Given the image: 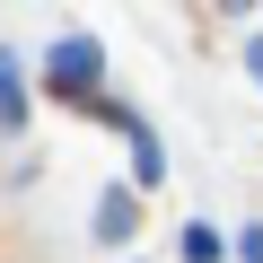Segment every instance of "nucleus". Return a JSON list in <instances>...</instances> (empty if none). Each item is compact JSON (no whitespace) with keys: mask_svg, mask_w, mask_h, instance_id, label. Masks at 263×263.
Returning a JSON list of instances; mask_svg holds the SVG:
<instances>
[{"mask_svg":"<svg viewBox=\"0 0 263 263\" xmlns=\"http://www.w3.org/2000/svg\"><path fill=\"white\" fill-rule=\"evenodd\" d=\"M44 88H53L62 105L97 97V88H105V44H97V35H62V44L44 53Z\"/></svg>","mask_w":263,"mask_h":263,"instance_id":"f257e3e1","label":"nucleus"},{"mask_svg":"<svg viewBox=\"0 0 263 263\" xmlns=\"http://www.w3.org/2000/svg\"><path fill=\"white\" fill-rule=\"evenodd\" d=\"M97 237L105 246H132V237H141V193H105L97 202Z\"/></svg>","mask_w":263,"mask_h":263,"instance_id":"f03ea898","label":"nucleus"},{"mask_svg":"<svg viewBox=\"0 0 263 263\" xmlns=\"http://www.w3.org/2000/svg\"><path fill=\"white\" fill-rule=\"evenodd\" d=\"M123 141H132V176H141V193H149V184L167 176V149H158V132H149V123H132Z\"/></svg>","mask_w":263,"mask_h":263,"instance_id":"7ed1b4c3","label":"nucleus"},{"mask_svg":"<svg viewBox=\"0 0 263 263\" xmlns=\"http://www.w3.org/2000/svg\"><path fill=\"white\" fill-rule=\"evenodd\" d=\"M27 123V88H18V62L0 53V132H18Z\"/></svg>","mask_w":263,"mask_h":263,"instance_id":"20e7f679","label":"nucleus"},{"mask_svg":"<svg viewBox=\"0 0 263 263\" xmlns=\"http://www.w3.org/2000/svg\"><path fill=\"white\" fill-rule=\"evenodd\" d=\"M219 254H228V237H219L211 219H193V228H184V263H219Z\"/></svg>","mask_w":263,"mask_h":263,"instance_id":"39448f33","label":"nucleus"},{"mask_svg":"<svg viewBox=\"0 0 263 263\" xmlns=\"http://www.w3.org/2000/svg\"><path fill=\"white\" fill-rule=\"evenodd\" d=\"M237 254H246V263H263V228H246V237H237Z\"/></svg>","mask_w":263,"mask_h":263,"instance_id":"423d86ee","label":"nucleus"},{"mask_svg":"<svg viewBox=\"0 0 263 263\" xmlns=\"http://www.w3.org/2000/svg\"><path fill=\"white\" fill-rule=\"evenodd\" d=\"M246 70H254V79H263V35H254V44H246Z\"/></svg>","mask_w":263,"mask_h":263,"instance_id":"0eeeda50","label":"nucleus"},{"mask_svg":"<svg viewBox=\"0 0 263 263\" xmlns=\"http://www.w3.org/2000/svg\"><path fill=\"white\" fill-rule=\"evenodd\" d=\"M219 9H228V18H246V9H254V0H219Z\"/></svg>","mask_w":263,"mask_h":263,"instance_id":"6e6552de","label":"nucleus"}]
</instances>
